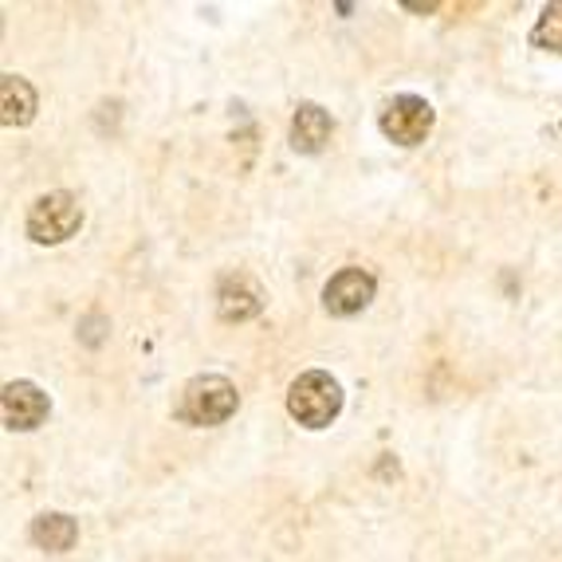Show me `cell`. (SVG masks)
I'll return each instance as SVG.
<instances>
[{
	"label": "cell",
	"instance_id": "6da1fadb",
	"mask_svg": "<svg viewBox=\"0 0 562 562\" xmlns=\"http://www.w3.org/2000/svg\"><path fill=\"white\" fill-rule=\"evenodd\" d=\"M236 409H240V394H236V385L228 378L198 374L181 385L173 417L186 425H198V429H209V425H225Z\"/></svg>",
	"mask_w": 562,
	"mask_h": 562
},
{
	"label": "cell",
	"instance_id": "7a4b0ae2",
	"mask_svg": "<svg viewBox=\"0 0 562 562\" xmlns=\"http://www.w3.org/2000/svg\"><path fill=\"white\" fill-rule=\"evenodd\" d=\"M288 413L303 429H327L342 413V385L327 370H307L288 385Z\"/></svg>",
	"mask_w": 562,
	"mask_h": 562
},
{
	"label": "cell",
	"instance_id": "3957f363",
	"mask_svg": "<svg viewBox=\"0 0 562 562\" xmlns=\"http://www.w3.org/2000/svg\"><path fill=\"white\" fill-rule=\"evenodd\" d=\"M432 122H437V111L422 94H397L378 114V126H382L385 138L394 142V146H405V150H413V146H422L429 138Z\"/></svg>",
	"mask_w": 562,
	"mask_h": 562
},
{
	"label": "cell",
	"instance_id": "277c9868",
	"mask_svg": "<svg viewBox=\"0 0 562 562\" xmlns=\"http://www.w3.org/2000/svg\"><path fill=\"white\" fill-rule=\"evenodd\" d=\"M79 225H83V205H79V198L56 189V193H44V198L29 209V225L24 228H29V236L36 244H64L79 233Z\"/></svg>",
	"mask_w": 562,
	"mask_h": 562
},
{
	"label": "cell",
	"instance_id": "5b68a950",
	"mask_svg": "<svg viewBox=\"0 0 562 562\" xmlns=\"http://www.w3.org/2000/svg\"><path fill=\"white\" fill-rule=\"evenodd\" d=\"M374 291H378V283L366 268H342V272L330 276L327 288H323V307H327V315H335V319H350V315H358L362 307H370Z\"/></svg>",
	"mask_w": 562,
	"mask_h": 562
},
{
	"label": "cell",
	"instance_id": "8992f818",
	"mask_svg": "<svg viewBox=\"0 0 562 562\" xmlns=\"http://www.w3.org/2000/svg\"><path fill=\"white\" fill-rule=\"evenodd\" d=\"M47 409H52V402L36 382H9L0 394V417L12 432L40 429L47 422Z\"/></svg>",
	"mask_w": 562,
	"mask_h": 562
},
{
	"label": "cell",
	"instance_id": "52a82bcc",
	"mask_svg": "<svg viewBox=\"0 0 562 562\" xmlns=\"http://www.w3.org/2000/svg\"><path fill=\"white\" fill-rule=\"evenodd\" d=\"M263 288L252 280V276H225L221 280V291H216V307H221V319L228 323H240V319H252V315H260L263 311Z\"/></svg>",
	"mask_w": 562,
	"mask_h": 562
},
{
	"label": "cell",
	"instance_id": "ba28073f",
	"mask_svg": "<svg viewBox=\"0 0 562 562\" xmlns=\"http://www.w3.org/2000/svg\"><path fill=\"white\" fill-rule=\"evenodd\" d=\"M335 122L323 111L319 103H300L295 106V119H291V150L300 154H319L330 142Z\"/></svg>",
	"mask_w": 562,
	"mask_h": 562
},
{
	"label": "cell",
	"instance_id": "9c48e42d",
	"mask_svg": "<svg viewBox=\"0 0 562 562\" xmlns=\"http://www.w3.org/2000/svg\"><path fill=\"white\" fill-rule=\"evenodd\" d=\"M36 119V87L24 76L0 79V122L4 126H29Z\"/></svg>",
	"mask_w": 562,
	"mask_h": 562
},
{
	"label": "cell",
	"instance_id": "30bf717a",
	"mask_svg": "<svg viewBox=\"0 0 562 562\" xmlns=\"http://www.w3.org/2000/svg\"><path fill=\"white\" fill-rule=\"evenodd\" d=\"M79 539V524L71 516H64V512H44V516L32 524V543L44 547V551H71Z\"/></svg>",
	"mask_w": 562,
	"mask_h": 562
},
{
	"label": "cell",
	"instance_id": "8fae6325",
	"mask_svg": "<svg viewBox=\"0 0 562 562\" xmlns=\"http://www.w3.org/2000/svg\"><path fill=\"white\" fill-rule=\"evenodd\" d=\"M531 44L562 56V0H554V4H547V9L539 12V20H535V29H531Z\"/></svg>",
	"mask_w": 562,
	"mask_h": 562
},
{
	"label": "cell",
	"instance_id": "7c38bea8",
	"mask_svg": "<svg viewBox=\"0 0 562 562\" xmlns=\"http://www.w3.org/2000/svg\"><path fill=\"white\" fill-rule=\"evenodd\" d=\"M405 9H409V12H432L437 4H417V0H405Z\"/></svg>",
	"mask_w": 562,
	"mask_h": 562
}]
</instances>
